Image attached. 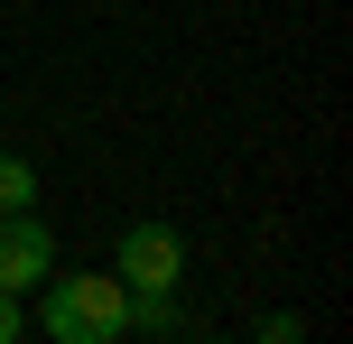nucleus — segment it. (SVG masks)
<instances>
[{
    "label": "nucleus",
    "mask_w": 353,
    "mask_h": 344,
    "mask_svg": "<svg viewBox=\"0 0 353 344\" xmlns=\"http://www.w3.org/2000/svg\"><path fill=\"white\" fill-rule=\"evenodd\" d=\"M19 326H28L19 316V289H0V344H19Z\"/></svg>",
    "instance_id": "5"
},
{
    "label": "nucleus",
    "mask_w": 353,
    "mask_h": 344,
    "mask_svg": "<svg viewBox=\"0 0 353 344\" xmlns=\"http://www.w3.org/2000/svg\"><path fill=\"white\" fill-rule=\"evenodd\" d=\"M112 270H121L130 298H168L176 279H186V233H176V223H130Z\"/></svg>",
    "instance_id": "2"
},
{
    "label": "nucleus",
    "mask_w": 353,
    "mask_h": 344,
    "mask_svg": "<svg viewBox=\"0 0 353 344\" xmlns=\"http://www.w3.org/2000/svg\"><path fill=\"white\" fill-rule=\"evenodd\" d=\"M47 270H56V233H47V214L10 205V214H0V289H37Z\"/></svg>",
    "instance_id": "3"
},
{
    "label": "nucleus",
    "mask_w": 353,
    "mask_h": 344,
    "mask_svg": "<svg viewBox=\"0 0 353 344\" xmlns=\"http://www.w3.org/2000/svg\"><path fill=\"white\" fill-rule=\"evenodd\" d=\"M10 205H37V168L28 159H0V214Z\"/></svg>",
    "instance_id": "4"
},
{
    "label": "nucleus",
    "mask_w": 353,
    "mask_h": 344,
    "mask_svg": "<svg viewBox=\"0 0 353 344\" xmlns=\"http://www.w3.org/2000/svg\"><path fill=\"white\" fill-rule=\"evenodd\" d=\"M47 289V307H37V335H56V344H121L130 335V289H121V270H74V279H37Z\"/></svg>",
    "instance_id": "1"
}]
</instances>
